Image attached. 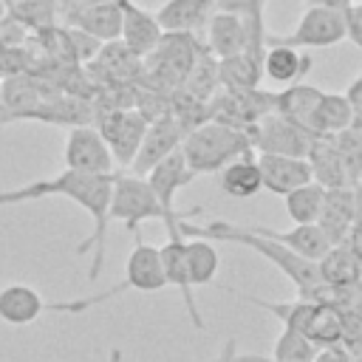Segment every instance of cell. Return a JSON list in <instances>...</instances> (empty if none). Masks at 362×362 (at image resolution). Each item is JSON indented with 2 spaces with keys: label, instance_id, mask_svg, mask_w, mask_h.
<instances>
[{
  "label": "cell",
  "instance_id": "6da1fadb",
  "mask_svg": "<svg viewBox=\"0 0 362 362\" xmlns=\"http://www.w3.org/2000/svg\"><path fill=\"white\" fill-rule=\"evenodd\" d=\"M116 175V173H113ZM113 175H88V173H76V170H62L54 178L45 181H31L25 187H14V189H0V204H23V201H37V198H68L74 201L79 209H85L90 215V235L76 246L79 255L93 252L88 277L96 280L105 263V238H107V226H110V192H113Z\"/></svg>",
  "mask_w": 362,
  "mask_h": 362
},
{
  "label": "cell",
  "instance_id": "7a4b0ae2",
  "mask_svg": "<svg viewBox=\"0 0 362 362\" xmlns=\"http://www.w3.org/2000/svg\"><path fill=\"white\" fill-rule=\"evenodd\" d=\"M181 153L187 158V167L195 175H204V173H218L235 158L255 153V150H252V139L246 130L206 119L187 133V139L181 141Z\"/></svg>",
  "mask_w": 362,
  "mask_h": 362
},
{
  "label": "cell",
  "instance_id": "3957f363",
  "mask_svg": "<svg viewBox=\"0 0 362 362\" xmlns=\"http://www.w3.org/2000/svg\"><path fill=\"white\" fill-rule=\"evenodd\" d=\"M201 51L204 48L195 42V34H164L158 48L144 57V71L139 79L141 88L161 90V93L173 96L189 76Z\"/></svg>",
  "mask_w": 362,
  "mask_h": 362
},
{
  "label": "cell",
  "instance_id": "277c9868",
  "mask_svg": "<svg viewBox=\"0 0 362 362\" xmlns=\"http://www.w3.org/2000/svg\"><path fill=\"white\" fill-rule=\"evenodd\" d=\"M124 291V283L113 286L110 291L105 294H96V297H88V300H76V303H45L42 294L25 283H11L6 288H0V320L8 322V325H28L34 322L40 314L45 311H68V314H76V311H85V308H93L99 305L102 300L107 297H116Z\"/></svg>",
  "mask_w": 362,
  "mask_h": 362
},
{
  "label": "cell",
  "instance_id": "5b68a950",
  "mask_svg": "<svg viewBox=\"0 0 362 362\" xmlns=\"http://www.w3.org/2000/svg\"><path fill=\"white\" fill-rule=\"evenodd\" d=\"M110 221L124 223L130 232H136L144 221H161L164 226L167 212L161 209L156 192L150 189L144 175L133 173H116L113 175V192H110Z\"/></svg>",
  "mask_w": 362,
  "mask_h": 362
},
{
  "label": "cell",
  "instance_id": "8992f818",
  "mask_svg": "<svg viewBox=\"0 0 362 362\" xmlns=\"http://www.w3.org/2000/svg\"><path fill=\"white\" fill-rule=\"evenodd\" d=\"M348 40L345 31V11L337 8H320L308 6L297 23V28L286 37H272L266 34V45H291V48H331Z\"/></svg>",
  "mask_w": 362,
  "mask_h": 362
},
{
  "label": "cell",
  "instance_id": "52a82bcc",
  "mask_svg": "<svg viewBox=\"0 0 362 362\" xmlns=\"http://www.w3.org/2000/svg\"><path fill=\"white\" fill-rule=\"evenodd\" d=\"M93 127L107 141L116 167L124 170V167L133 164V158H136V153L141 147V139H144V130H147V119L136 107H110V110H96Z\"/></svg>",
  "mask_w": 362,
  "mask_h": 362
},
{
  "label": "cell",
  "instance_id": "ba28073f",
  "mask_svg": "<svg viewBox=\"0 0 362 362\" xmlns=\"http://www.w3.org/2000/svg\"><path fill=\"white\" fill-rule=\"evenodd\" d=\"M147 184H150V189L156 192V198H158V204H161V209L167 212V235H181V221H189L192 215H198L201 209L195 206V209H189V212H178L175 209V195H178V189H184L192 178H195V173L187 167V158H184V153H181V147L175 150V153H170L164 161H158L147 175Z\"/></svg>",
  "mask_w": 362,
  "mask_h": 362
},
{
  "label": "cell",
  "instance_id": "9c48e42d",
  "mask_svg": "<svg viewBox=\"0 0 362 362\" xmlns=\"http://www.w3.org/2000/svg\"><path fill=\"white\" fill-rule=\"evenodd\" d=\"M252 150L255 153H272V156H291V158H305L308 147L317 136L305 133L294 122L283 119L280 113H266L252 130Z\"/></svg>",
  "mask_w": 362,
  "mask_h": 362
},
{
  "label": "cell",
  "instance_id": "30bf717a",
  "mask_svg": "<svg viewBox=\"0 0 362 362\" xmlns=\"http://www.w3.org/2000/svg\"><path fill=\"white\" fill-rule=\"evenodd\" d=\"M62 158H65V170H76L88 175H113L116 170L113 153L93 124H79L68 130Z\"/></svg>",
  "mask_w": 362,
  "mask_h": 362
},
{
  "label": "cell",
  "instance_id": "8fae6325",
  "mask_svg": "<svg viewBox=\"0 0 362 362\" xmlns=\"http://www.w3.org/2000/svg\"><path fill=\"white\" fill-rule=\"evenodd\" d=\"M187 133H189V127L175 113H164L156 122H150L147 130H144L141 147H139V153L130 164V173L133 175H147L158 161H164L170 153H175L181 147Z\"/></svg>",
  "mask_w": 362,
  "mask_h": 362
},
{
  "label": "cell",
  "instance_id": "7c38bea8",
  "mask_svg": "<svg viewBox=\"0 0 362 362\" xmlns=\"http://www.w3.org/2000/svg\"><path fill=\"white\" fill-rule=\"evenodd\" d=\"M65 25H74L93 37L96 42H113L122 40V0H107V3H88V6H74L62 11Z\"/></svg>",
  "mask_w": 362,
  "mask_h": 362
},
{
  "label": "cell",
  "instance_id": "4fadbf2b",
  "mask_svg": "<svg viewBox=\"0 0 362 362\" xmlns=\"http://www.w3.org/2000/svg\"><path fill=\"white\" fill-rule=\"evenodd\" d=\"M124 288L133 291H161L167 288L164 266H161V249L147 243L141 232L136 229V243L124 263Z\"/></svg>",
  "mask_w": 362,
  "mask_h": 362
},
{
  "label": "cell",
  "instance_id": "5bb4252c",
  "mask_svg": "<svg viewBox=\"0 0 362 362\" xmlns=\"http://www.w3.org/2000/svg\"><path fill=\"white\" fill-rule=\"evenodd\" d=\"M0 90H3V116H0V124L23 122L28 113H34L42 102L51 99V96L42 93V85L31 74H25V71H17V74L3 76L0 79Z\"/></svg>",
  "mask_w": 362,
  "mask_h": 362
},
{
  "label": "cell",
  "instance_id": "9a60e30c",
  "mask_svg": "<svg viewBox=\"0 0 362 362\" xmlns=\"http://www.w3.org/2000/svg\"><path fill=\"white\" fill-rule=\"evenodd\" d=\"M161 40H164V28L158 25L156 14L136 6L133 0H122V42L136 57L144 59L158 48Z\"/></svg>",
  "mask_w": 362,
  "mask_h": 362
},
{
  "label": "cell",
  "instance_id": "2e32d148",
  "mask_svg": "<svg viewBox=\"0 0 362 362\" xmlns=\"http://www.w3.org/2000/svg\"><path fill=\"white\" fill-rule=\"evenodd\" d=\"M263 189L274 195H288L291 189L303 187L311 181V167L305 158H291V156H272V153H255Z\"/></svg>",
  "mask_w": 362,
  "mask_h": 362
},
{
  "label": "cell",
  "instance_id": "e0dca14e",
  "mask_svg": "<svg viewBox=\"0 0 362 362\" xmlns=\"http://www.w3.org/2000/svg\"><path fill=\"white\" fill-rule=\"evenodd\" d=\"M158 249H161V266H164L167 286H175L181 291L192 325L198 331H204V320H201L198 303L192 297V283H189V272H187V252H184L187 249V238L184 235H167V243L158 246Z\"/></svg>",
  "mask_w": 362,
  "mask_h": 362
},
{
  "label": "cell",
  "instance_id": "ac0fdd59",
  "mask_svg": "<svg viewBox=\"0 0 362 362\" xmlns=\"http://www.w3.org/2000/svg\"><path fill=\"white\" fill-rule=\"evenodd\" d=\"M206 51L215 59H226V57L249 51V28H246V23L240 17H235V14L212 11V17L206 23Z\"/></svg>",
  "mask_w": 362,
  "mask_h": 362
},
{
  "label": "cell",
  "instance_id": "d6986e66",
  "mask_svg": "<svg viewBox=\"0 0 362 362\" xmlns=\"http://www.w3.org/2000/svg\"><path fill=\"white\" fill-rule=\"evenodd\" d=\"M317 226L328 238L331 246H342L354 226V187L325 189V204L317 218Z\"/></svg>",
  "mask_w": 362,
  "mask_h": 362
},
{
  "label": "cell",
  "instance_id": "ffe728a7",
  "mask_svg": "<svg viewBox=\"0 0 362 362\" xmlns=\"http://www.w3.org/2000/svg\"><path fill=\"white\" fill-rule=\"evenodd\" d=\"M308 167H311V181H317L325 189H339V187H354L345 170V161L339 156V150L334 147L331 136H317L308 147L305 156Z\"/></svg>",
  "mask_w": 362,
  "mask_h": 362
},
{
  "label": "cell",
  "instance_id": "44dd1931",
  "mask_svg": "<svg viewBox=\"0 0 362 362\" xmlns=\"http://www.w3.org/2000/svg\"><path fill=\"white\" fill-rule=\"evenodd\" d=\"M320 96H322V88L294 82L286 90L274 93V113H280L283 119L294 122L297 127H303L305 133L314 136V110H317Z\"/></svg>",
  "mask_w": 362,
  "mask_h": 362
},
{
  "label": "cell",
  "instance_id": "7402d4cb",
  "mask_svg": "<svg viewBox=\"0 0 362 362\" xmlns=\"http://www.w3.org/2000/svg\"><path fill=\"white\" fill-rule=\"evenodd\" d=\"M249 229L257 232V235H263V238H269V240L283 243L286 249L297 252L300 257H305V260H311V263H317V260L331 249L328 238L322 235V229H320L317 223H294V226L286 229V232L266 229V226H249Z\"/></svg>",
  "mask_w": 362,
  "mask_h": 362
},
{
  "label": "cell",
  "instance_id": "603a6c76",
  "mask_svg": "<svg viewBox=\"0 0 362 362\" xmlns=\"http://www.w3.org/2000/svg\"><path fill=\"white\" fill-rule=\"evenodd\" d=\"M212 11V0H167L156 11V20L164 28V34H192L195 28L209 23Z\"/></svg>",
  "mask_w": 362,
  "mask_h": 362
},
{
  "label": "cell",
  "instance_id": "cb8c5ba5",
  "mask_svg": "<svg viewBox=\"0 0 362 362\" xmlns=\"http://www.w3.org/2000/svg\"><path fill=\"white\" fill-rule=\"evenodd\" d=\"M320 277L325 286L339 288V291H351L356 286H362V263L359 257L342 243V246H331L320 260H317Z\"/></svg>",
  "mask_w": 362,
  "mask_h": 362
},
{
  "label": "cell",
  "instance_id": "d4e9b609",
  "mask_svg": "<svg viewBox=\"0 0 362 362\" xmlns=\"http://www.w3.org/2000/svg\"><path fill=\"white\" fill-rule=\"evenodd\" d=\"M263 76V57L243 51L226 59H218V82L221 90H255L260 88Z\"/></svg>",
  "mask_w": 362,
  "mask_h": 362
},
{
  "label": "cell",
  "instance_id": "484cf974",
  "mask_svg": "<svg viewBox=\"0 0 362 362\" xmlns=\"http://www.w3.org/2000/svg\"><path fill=\"white\" fill-rule=\"evenodd\" d=\"M96 68H102L107 74L110 82H124V85H133L141 79V71H144V59L136 57L122 40H113V42H105L99 48V54L93 57Z\"/></svg>",
  "mask_w": 362,
  "mask_h": 362
},
{
  "label": "cell",
  "instance_id": "4316f807",
  "mask_svg": "<svg viewBox=\"0 0 362 362\" xmlns=\"http://www.w3.org/2000/svg\"><path fill=\"white\" fill-rule=\"evenodd\" d=\"M311 71V57L300 54L291 45H266L263 54V74L272 82L280 85H294L300 76H305Z\"/></svg>",
  "mask_w": 362,
  "mask_h": 362
},
{
  "label": "cell",
  "instance_id": "83f0119b",
  "mask_svg": "<svg viewBox=\"0 0 362 362\" xmlns=\"http://www.w3.org/2000/svg\"><path fill=\"white\" fill-rule=\"evenodd\" d=\"M221 189L232 198H252L263 189V178H260L255 153H246L221 170Z\"/></svg>",
  "mask_w": 362,
  "mask_h": 362
},
{
  "label": "cell",
  "instance_id": "f1b7e54d",
  "mask_svg": "<svg viewBox=\"0 0 362 362\" xmlns=\"http://www.w3.org/2000/svg\"><path fill=\"white\" fill-rule=\"evenodd\" d=\"M354 124V110L345 93H325L317 102L314 110V136H334Z\"/></svg>",
  "mask_w": 362,
  "mask_h": 362
},
{
  "label": "cell",
  "instance_id": "f546056e",
  "mask_svg": "<svg viewBox=\"0 0 362 362\" xmlns=\"http://www.w3.org/2000/svg\"><path fill=\"white\" fill-rule=\"evenodd\" d=\"M187 272H189V283L195 286H209L218 274V252L212 246V240L206 238H187Z\"/></svg>",
  "mask_w": 362,
  "mask_h": 362
},
{
  "label": "cell",
  "instance_id": "4dcf8cb0",
  "mask_svg": "<svg viewBox=\"0 0 362 362\" xmlns=\"http://www.w3.org/2000/svg\"><path fill=\"white\" fill-rule=\"evenodd\" d=\"M286 201V212L294 223H317L322 204H325V187H320L317 181H308L297 189H291L288 195H283Z\"/></svg>",
  "mask_w": 362,
  "mask_h": 362
},
{
  "label": "cell",
  "instance_id": "1f68e13d",
  "mask_svg": "<svg viewBox=\"0 0 362 362\" xmlns=\"http://www.w3.org/2000/svg\"><path fill=\"white\" fill-rule=\"evenodd\" d=\"M331 141H334V147L339 150V156L345 161V170H348L351 184H356L359 175H362V124L354 122L351 127L334 133Z\"/></svg>",
  "mask_w": 362,
  "mask_h": 362
},
{
  "label": "cell",
  "instance_id": "d6a6232c",
  "mask_svg": "<svg viewBox=\"0 0 362 362\" xmlns=\"http://www.w3.org/2000/svg\"><path fill=\"white\" fill-rule=\"evenodd\" d=\"M212 6H215V11L235 14L246 23H263L266 0H212Z\"/></svg>",
  "mask_w": 362,
  "mask_h": 362
},
{
  "label": "cell",
  "instance_id": "836d02e7",
  "mask_svg": "<svg viewBox=\"0 0 362 362\" xmlns=\"http://www.w3.org/2000/svg\"><path fill=\"white\" fill-rule=\"evenodd\" d=\"M345 31H348V40L362 48V3H351L345 8Z\"/></svg>",
  "mask_w": 362,
  "mask_h": 362
},
{
  "label": "cell",
  "instance_id": "e575fe53",
  "mask_svg": "<svg viewBox=\"0 0 362 362\" xmlns=\"http://www.w3.org/2000/svg\"><path fill=\"white\" fill-rule=\"evenodd\" d=\"M345 99L351 102V110H354V122H359L362 124V74L348 85V90H345Z\"/></svg>",
  "mask_w": 362,
  "mask_h": 362
},
{
  "label": "cell",
  "instance_id": "d590c367",
  "mask_svg": "<svg viewBox=\"0 0 362 362\" xmlns=\"http://www.w3.org/2000/svg\"><path fill=\"white\" fill-rule=\"evenodd\" d=\"M314 362H351V354L342 348V345H328V348H320Z\"/></svg>",
  "mask_w": 362,
  "mask_h": 362
},
{
  "label": "cell",
  "instance_id": "8d00e7d4",
  "mask_svg": "<svg viewBox=\"0 0 362 362\" xmlns=\"http://www.w3.org/2000/svg\"><path fill=\"white\" fill-rule=\"evenodd\" d=\"M345 246H348V249L359 257V263H362V223H354V226H351V235H348Z\"/></svg>",
  "mask_w": 362,
  "mask_h": 362
},
{
  "label": "cell",
  "instance_id": "74e56055",
  "mask_svg": "<svg viewBox=\"0 0 362 362\" xmlns=\"http://www.w3.org/2000/svg\"><path fill=\"white\" fill-rule=\"evenodd\" d=\"M215 362H238V342L235 339H226L215 356Z\"/></svg>",
  "mask_w": 362,
  "mask_h": 362
},
{
  "label": "cell",
  "instance_id": "f35d334b",
  "mask_svg": "<svg viewBox=\"0 0 362 362\" xmlns=\"http://www.w3.org/2000/svg\"><path fill=\"white\" fill-rule=\"evenodd\" d=\"M308 6H320V8H337V11H345L351 6V0H305Z\"/></svg>",
  "mask_w": 362,
  "mask_h": 362
},
{
  "label": "cell",
  "instance_id": "ab89813d",
  "mask_svg": "<svg viewBox=\"0 0 362 362\" xmlns=\"http://www.w3.org/2000/svg\"><path fill=\"white\" fill-rule=\"evenodd\" d=\"M354 223H362V184H354Z\"/></svg>",
  "mask_w": 362,
  "mask_h": 362
},
{
  "label": "cell",
  "instance_id": "60d3db41",
  "mask_svg": "<svg viewBox=\"0 0 362 362\" xmlns=\"http://www.w3.org/2000/svg\"><path fill=\"white\" fill-rule=\"evenodd\" d=\"M88 3H107V0H62V11L74 6H88Z\"/></svg>",
  "mask_w": 362,
  "mask_h": 362
},
{
  "label": "cell",
  "instance_id": "b9f144b4",
  "mask_svg": "<svg viewBox=\"0 0 362 362\" xmlns=\"http://www.w3.org/2000/svg\"><path fill=\"white\" fill-rule=\"evenodd\" d=\"M107 362H122V348H110L107 351Z\"/></svg>",
  "mask_w": 362,
  "mask_h": 362
},
{
  "label": "cell",
  "instance_id": "7bdbcfd3",
  "mask_svg": "<svg viewBox=\"0 0 362 362\" xmlns=\"http://www.w3.org/2000/svg\"><path fill=\"white\" fill-rule=\"evenodd\" d=\"M8 14V0H0V20Z\"/></svg>",
  "mask_w": 362,
  "mask_h": 362
},
{
  "label": "cell",
  "instance_id": "ee69618b",
  "mask_svg": "<svg viewBox=\"0 0 362 362\" xmlns=\"http://www.w3.org/2000/svg\"><path fill=\"white\" fill-rule=\"evenodd\" d=\"M0 116H3V90H0Z\"/></svg>",
  "mask_w": 362,
  "mask_h": 362
},
{
  "label": "cell",
  "instance_id": "f6af8a7d",
  "mask_svg": "<svg viewBox=\"0 0 362 362\" xmlns=\"http://www.w3.org/2000/svg\"><path fill=\"white\" fill-rule=\"evenodd\" d=\"M356 184H362V175H359V181H356Z\"/></svg>",
  "mask_w": 362,
  "mask_h": 362
}]
</instances>
